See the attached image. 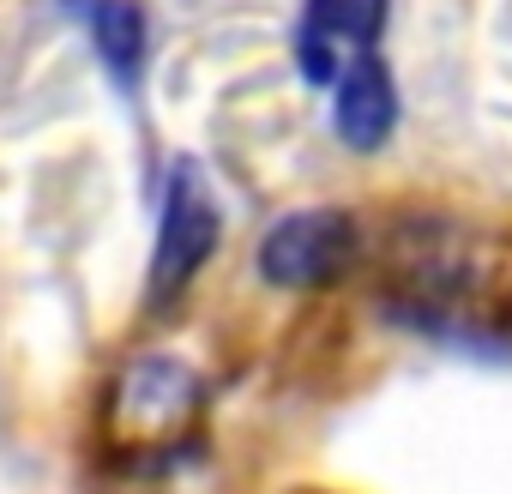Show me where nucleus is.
Here are the masks:
<instances>
[{
	"instance_id": "nucleus-1",
	"label": "nucleus",
	"mask_w": 512,
	"mask_h": 494,
	"mask_svg": "<svg viewBox=\"0 0 512 494\" xmlns=\"http://www.w3.org/2000/svg\"><path fill=\"white\" fill-rule=\"evenodd\" d=\"M380 31H386V0H308L296 31V67L332 91L350 67L380 55Z\"/></svg>"
},
{
	"instance_id": "nucleus-2",
	"label": "nucleus",
	"mask_w": 512,
	"mask_h": 494,
	"mask_svg": "<svg viewBox=\"0 0 512 494\" xmlns=\"http://www.w3.org/2000/svg\"><path fill=\"white\" fill-rule=\"evenodd\" d=\"M350 254H356V223H350L344 211L320 205V211L284 217V223L266 235L260 272H266L278 290H320V284H332V278L350 266Z\"/></svg>"
},
{
	"instance_id": "nucleus-3",
	"label": "nucleus",
	"mask_w": 512,
	"mask_h": 494,
	"mask_svg": "<svg viewBox=\"0 0 512 494\" xmlns=\"http://www.w3.org/2000/svg\"><path fill=\"white\" fill-rule=\"evenodd\" d=\"M217 247V205L205 193V181L181 163L169 175V193H163V223H157V247H151V296L169 302Z\"/></svg>"
},
{
	"instance_id": "nucleus-4",
	"label": "nucleus",
	"mask_w": 512,
	"mask_h": 494,
	"mask_svg": "<svg viewBox=\"0 0 512 494\" xmlns=\"http://www.w3.org/2000/svg\"><path fill=\"white\" fill-rule=\"evenodd\" d=\"M332 127L350 151H380L398 127V91H392V73L386 61H362L350 67L338 85H332Z\"/></svg>"
},
{
	"instance_id": "nucleus-5",
	"label": "nucleus",
	"mask_w": 512,
	"mask_h": 494,
	"mask_svg": "<svg viewBox=\"0 0 512 494\" xmlns=\"http://www.w3.org/2000/svg\"><path fill=\"white\" fill-rule=\"evenodd\" d=\"M73 13L91 25L103 67L133 85V73L145 61V13H139V0H73Z\"/></svg>"
}]
</instances>
